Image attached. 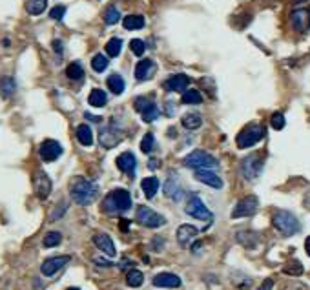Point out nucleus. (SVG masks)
<instances>
[{
  "label": "nucleus",
  "mask_w": 310,
  "mask_h": 290,
  "mask_svg": "<svg viewBox=\"0 0 310 290\" xmlns=\"http://www.w3.org/2000/svg\"><path fill=\"white\" fill-rule=\"evenodd\" d=\"M97 194H99V188H97L95 183H91V181L84 179V177H75V179L70 183L71 199L80 206L91 205V203L95 201Z\"/></svg>",
  "instance_id": "1"
},
{
  "label": "nucleus",
  "mask_w": 310,
  "mask_h": 290,
  "mask_svg": "<svg viewBox=\"0 0 310 290\" xmlns=\"http://www.w3.org/2000/svg\"><path fill=\"white\" fill-rule=\"evenodd\" d=\"M131 208V197L130 194L122 188L110 192L102 201V212L106 214H120V212H128Z\"/></svg>",
  "instance_id": "2"
},
{
  "label": "nucleus",
  "mask_w": 310,
  "mask_h": 290,
  "mask_svg": "<svg viewBox=\"0 0 310 290\" xmlns=\"http://www.w3.org/2000/svg\"><path fill=\"white\" fill-rule=\"evenodd\" d=\"M272 225L285 237H290V235L297 234L301 230L299 219L288 210H275L274 215H272Z\"/></svg>",
  "instance_id": "3"
},
{
  "label": "nucleus",
  "mask_w": 310,
  "mask_h": 290,
  "mask_svg": "<svg viewBox=\"0 0 310 290\" xmlns=\"http://www.w3.org/2000/svg\"><path fill=\"white\" fill-rule=\"evenodd\" d=\"M185 166L192 168V170H215L219 168V161L215 159L214 155L206 154L203 150H194L185 157Z\"/></svg>",
  "instance_id": "4"
},
{
  "label": "nucleus",
  "mask_w": 310,
  "mask_h": 290,
  "mask_svg": "<svg viewBox=\"0 0 310 290\" xmlns=\"http://www.w3.org/2000/svg\"><path fill=\"white\" fill-rule=\"evenodd\" d=\"M263 137H265V128L261 124H250L239 131V135H237L235 142H237L239 148H252V146H255L259 140H263Z\"/></svg>",
  "instance_id": "5"
},
{
  "label": "nucleus",
  "mask_w": 310,
  "mask_h": 290,
  "mask_svg": "<svg viewBox=\"0 0 310 290\" xmlns=\"http://www.w3.org/2000/svg\"><path fill=\"white\" fill-rule=\"evenodd\" d=\"M263 172V159L259 155H248L245 159L241 161V174L246 181H255Z\"/></svg>",
  "instance_id": "6"
},
{
  "label": "nucleus",
  "mask_w": 310,
  "mask_h": 290,
  "mask_svg": "<svg viewBox=\"0 0 310 290\" xmlns=\"http://www.w3.org/2000/svg\"><path fill=\"white\" fill-rule=\"evenodd\" d=\"M185 210H186V214L190 215V217H194V219H201V221L214 219V214L206 208V205L201 201L199 195H192L190 199H188V203H186Z\"/></svg>",
  "instance_id": "7"
},
{
  "label": "nucleus",
  "mask_w": 310,
  "mask_h": 290,
  "mask_svg": "<svg viewBox=\"0 0 310 290\" xmlns=\"http://www.w3.org/2000/svg\"><path fill=\"white\" fill-rule=\"evenodd\" d=\"M259 208V199L255 195H246L234 206L232 210V219H241V217H250Z\"/></svg>",
  "instance_id": "8"
},
{
  "label": "nucleus",
  "mask_w": 310,
  "mask_h": 290,
  "mask_svg": "<svg viewBox=\"0 0 310 290\" xmlns=\"http://www.w3.org/2000/svg\"><path fill=\"white\" fill-rule=\"evenodd\" d=\"M137 221L146 228H161L165 225L166 219L161 214H157L155 210L148 208V206H139L137 208Z\"/></svg>",
  "instance_id": "9"
},
{
  "label": "nucleus",
  "mask_w": 310,
  "mask_h": 290,
  "mask_svg": "<svg viewBox=\"0 0 310 290\" xmlns=\"http://www.w3.org/2000/svg\"><path fill=\"white\" fill-rule=\"evenodd\" d=\"M288 20L295 33H306L310 30V8H295Z\"/></svg>",
  "instance_id": "10"
},
{
  "label": "nucleus",
  "mask_w": 310,
  "mask_h": 290,
  "mask_svg": "<svg viewBox=\"0 0 310 290\" xmlns=\"http://www.w3.org/2000/svg\"><path fill=\"white\" fill-rule=\"evenodd\" d=\"M120 140H122V131H120L113 122L104 126V128L99 131V142L102 148H115Z\"/></svg>",
  "instance_id": "11"
},
{
  "label": "nucleus",
  "mask_w": 310,
  "mask_h": 290,
  "mask_svg": "<svg viewBox=\"0 0 310 290\" xmlns=\"http://www.w3.org/2000/svg\"><path fill=\"white\" fill-rule=\"evenodd\" d=\"M51 188H53V185H51V179L48 177V174L42 170L35 172V175H33V190H35L37 197L39 199H48V195L51 194Z\"/></svg>",
  "instance_id": "12"
},
{
  "label": "nucleus",
  "mask_w": 310,
  "mask_h": 290,
  "mask_svg": "<svg viewBox=\"0 0 310 290\" xmlns=\"http://www.w3.org/2000/svg\"><path fill=\"white\" fill-rule=\"evenodd\" d=\"M39 154H40V159L44 161V163H53L57 161L62 155V146L60 142L53 139H46L39 148Z\"/></svg>",
  "instance_id": "13"
},
{
  "label": "nucleus",
  "mask_w": 310,
  "mask_h": 290,
  "mask_svg": "<svg viewBox=\"0 0 310 290\" xmlns=\"http://www.w3.org/2000/svg\"><path fill=\"white\" fill-rule=\"evenodd\" d=\"M68 263H70V255H55V257H50V259H46L42 263L40 272L46 277H51V275H55L59 270H62Z\"/></svg>",
  "instance_id": "14"
},
{
  "label": "nucleus",
  "mask_w": 310,
  "mask_h": 290,
  "mask_svg": "<svg viewBox=\"0 0 310 290\" xmlns=\"http://www.w3.org/2000/svg\"><path fill=\"white\" fill-rule=\"evenodd\" d=\"M165 195L170 197L172 201H181L183 199V188H181V183L177 179V174L175 172H170V177L166 179L165 183Z\"/></svg>",
  "instance_id": "15"
},
{
  "label": "nucleus",
  "mask_w": 310,
  "mask_h": 290,
  "mask_svg": "<svg viewBox=\"0 0 310 290\" xmlns=\"http://www.w3.org/2000/svg\"><path fill=\"white\" fill-rule=\"evenodd\" d=\"M155 71H157V64H155L151 59H144V60H140L139 64L135 66L133 75H135V80L144 82V80H148L151 75H153Z\"/></svg>",
  "instance_id": "16"
},
{
  "label": "nucleus",
  "mask_w": 310,
  "mask_h": 290,
  "mask_svg": "<svg viewBox=\"0 0 310 290\" xmlns=\"http://www.w3.org/2000/svg\"><path fill=\"white\" fill-rule=\"evenodd\" d=\"M188 86H190V77L179 73V75H172L170 79H166L163 88L166 91H186Z\"/></svg>",
  "instance_id": "17"
},
{
  "label": "nucleus",
  "mask_w": 310,
  "mask_h": 290,
  "mask_svg": "<svg viewBox=\"0 0 310 290\" xmlns=\"http://www.w3.org/2000/svg\"><path fill=\"white\" fill-rule=\"evenodd\" d=\"M135 166H137L135 155L131 154V152H124V154H120L117 157V168L122 174H128L130 177H133L135 175Z\"/></svg>",
  "instance_id": "18"
},
{
  "label": "nucleus",
  "mask_w": 310,
  "mask_h": 290,
  "mask_svg": "<svg viewBox=\"0 0 310 290\" xmlns=\"http://www.w3.org/2000/svg\"><path fill=\"white\" fill-rule=\"evenodd\" d=\"M153 285L159 288H179L181 277L172 274V272H161L153 277Z\"/></svg>",
  "instance_id": "19"
},
{
  "label": "nucleus",
  "mask_w": 310,
  "mask_h": 290,
  "mask_svg": "<svg viewBox=\"0 0 310 290\" xmlns=\"http://www.w3.org/2000/svg\"><path fill=\"white\" fill-rule=\"evenodd\" d=\"M93 243H95L97 248H99L100 252H104L108 257H115V254H117L115 245H113V241H111V237L108 234H102V232L95 234L93 235Z\"/></svg>",
  "instance_id": "20"
},
{
  "label": "nucleus",
  "mask_w": 310,
  "mask_h": 290,
  "mask_svg": "<svg viewBox=\"0 0 310 290\" xmlns=\"http://www.w3.org/2000/svg\"><path fill=\"white\" fill-rule=\"evenodd\" d=\"M195 179L203 183V185L210 186V188H223V179H221L219 175L214 174L212 170H195Z\"/></svg>",
  "instance_id": "21"
},
{
  "label": "nucleus",
  "mask_w": 310,
  "mask_h": 290,
  "mask_svg": "<svg viewBox=\"0 0 310 290\" xmlns=\"http://www.w3.org/2000/svg\"><path fill=\"white\" fill-rule=\"evenodd\" d=\"M199 234V230L192 225H181L177 228V241H179L181 246H188L192 239H195V235Z\"/></svg>",
  "instance_id": "22"
},
{
  "label": "nucleus",
  "mask_w": 310,
  "mask_h": 290,
  "mask_svg": "<svg viewBox=\"0 0 310 290\" xmlns=\"http://www.w3.org/2000/svg\"><path fill=\"white\" fill-rule=\"evenodd\" d=\"M17 91V82L13 77L6 75L0 79V95H2V99H11V97L15 95Z\"/></svg>",
  "instance_id": "23"
},
{
  "label": "nucleus",
  "mask_w": 310,
  "mask_h": 290,
  "mask_svg": "<svg viewBox=\"0 0 310 290\" xmlns=\"http://www.w3.org/2000/svg\"><path fill=\"white\" fill-rule=\"evenodd\" d=\"M77 140H79L82 146H91L93 144V131L88 124H80L77 126Z\"/></svg>",
  "instance_id": "24"
},
{
  "label": "nucleus",
  "mask_w": 310,
  "mask_h": 290,
  "mask_svg": "<svg viewBox=\"0 0 310 290\" xmlns=\"http://www.w3.org/2000/svg\"><path fill=\"white\" fill-rule=\"evenodd\" d=\"M140 188H142V192H144V195L148 199H153L157 190H159V179L157 177H146L140 183Z\"/></svg>",
  "instance_id": "25"
},
{
  "label": "nucleus",
  "mask_w": 310,
  "mask_h": 290,
  "mask_svg": "<svg viewBox=\"0 0 310 290\" xmlns=\"http://www.w3.org/2000/svg\"><path fill=\"white\" fill-rule=\"evenodd\" d=\"M48 8V0H26V11L33 17L42 15Z\"/></svg>",
  "instance_id": "26"
},
{
  "label": "nucleus",
  "mask_w": 310,
  "mask_h": 290,
  "mask_svg": "<svg viewBox=\"0 0 310 290\" xmlns=\"http://www.w3.org/2000/svg\"><path fill=\"white\" fill-rule=\"evenodd\" d=\"M122 26H124V30H128V31L142 30V28H144V17L142 15H128L122 19Z\"/></svg>",
  "instance_id": "27"
},
{
  "label": "nucleus",
  "mask_w": 310,
  "mask_h": 290,
  "mask_svg": "<svg viewBox=\"0 0 310 290\" xmlns=\"http://www.w3.org/2000/svg\"><path fill=\"white\" fill-rule=\"evenodd\" d=\"M106 84H108V88H110L111 93H115V95H120L122 91H124L126 84H124V79L120 75H117V73H113V75H110L108 79H106Z\"/></svg>",
  "instance_id": "28"
},
{
  "label": "nucleus",
  "mask_w": 310,
  "mask_h": 290,
  "mask_svg": "<svg viewBox=\"0 0 310 290\" xmlns=\"http://www.w3.org/2000/svg\"><path fill=\"white\" fill-rule=\"evenodd\" d=\"M106 100H108L106 91L99 90V88L91 90L90 97H88V102H90V106H93V108H102V106L106 104Z\"/></svg>",
  "instance_id": "29"
},
{
  "label": "nucleus",
  "mask_w": 310,
  "mask_h": 290,
  "mask_svg": "<svg viewBox=\"0 0 310 290\" xmlns=\"http://www.w3.org/2000/svg\"><path fill=\"white\" fill-rule=\"evenodd\" d=\"M181 122H183V126H185L186 130H197V128H201V124H203V117H201L199 113H186V115L181 119Z\"/></svg>",
  "instance_id": "30"
},
{
  "label": "nucleus",
  "mask_w": 310,
  "mask_h": 290,
  "mask_svg": "<svg viewBox=\"0 0 310 290\" xmlns=\"http://www.w3.org/2000/svg\"><path fill=\"white\" fill-rule=\"evenodd\" d=\"M142 283H144V275H142L140 270H137V268H133V270H130L126 274V285L131 286V288H139Z\"/></svg>",
  "instance_id": "31"
},
{
  "label": "nucleus",
  "mask_w": 310,
  "mask_h": 290,
  "mask_svg": "<svg viewBox=\"0 0 310 290\" xmlns=\"http://www.w3.org/2000/svg\"><path fill=\"white\" fill-rule=\"evenodd\" d=\"M66 77L71 80H82L84 79V68L80 66V62H71L66 68Z\"/></svg>",
  "instance_id": "32"
},
{
  "label": "nucleus",
  "mask_w": 310,
  "mask_h": 290,
  "mask_svg": "<svg viewBox=\"0 0 310 290\" xmlns=\"http://www.w3.org/2000/svg\"><path fill=\"white\" fill-rule=\"evenodd\" d=\"M181 102L183 104H201L203 102V95L197 90H186L183 93V97H181Z\"/></svg>",
  "instance_id": "33"
},
{
  "label": "nucleus",
  "mask_w": 310,
  "mask_h": 290,
  "mask_svg": "<svg viewBox=\"0 0 310 290\" xmlns=\"http://www.w3.org/2000/svg\"><path fill=\"white\" fill-rule=\"evenodd\" d=\"M106 53H108V57H119L120 50H122V40L119 39V37H113V39L108 40V44H106Z\"/></svg>",
  "instance_id": "34"
},
{
  "label": "nucleus",
  "mask_w": 310,
  "mask_h": 290,
  "mask_svg": "<svg viewBox=\"0 0 310 290\" xmlns=\"http://www.w3.org/2000/svg\"><path fill=\"white\" fill-rule=\"evenodd\" d=\"M91 68H93V71H97V73H102V71L108 68V57L102 55V53L95 55L91 59Z\"/></svg>",
  "instance_id": "35"
},
{
  "label": "nucleus",
  "mask_w": 310,
  "mask_h": 290,
  "mask_svg": "<svg viewBox=\"0 0 310 290\" xmlns=\"http://www.w3.org/2000/svg\"><path fill=\"white\" fill-rule=\"evenodd\" d=\"M60 241H62V235H60V232H48L42 243H44L46 248H53V246L60 245Z\"/></svg>",
  "instance_id": "36"
},
{
  "label": "nucleus",
  "mask_w": 310,
  "mask_h": 290,
  "mask_svg": "<svg viewBox=\"0 0 310 290\" xmlns=\"http://www.w3.org/2000/svg\"><path fill=\"white\" fill-rule=\"evenodd\" d=\"M140 115H142V120H144V122H153V120L159 119L161 111H159V108H157V106H155V102H153V104H151L150 108H146V110L142 111Z\"/></svg>",
  "instance_id": "37"
},
{
  "label": "nucleus",
  "mask_w": 310,
  "mask_h": 290,
  "mask_svg": "<svg viewBox=\"0 0 310 290\" xmlns=\"http://www.w3.org/2000/svg\"><path fill=\"white\" fill-rule=\"evenodd\" d=\"M119 20H120V13H119V10H117V8H113V6H111V8H108V10H106V13H104V22H106V24L113 26V24H117Z\"/></svg>",
  "instance_id": "38"
},
{
  "label": "nucleus",
  "mask_w": 310,
  "mask_h": 290,
  "mask_svg": "<svg viewBox=\"0 0 310 290\" xmlns=\"http://www.w3.org/2000/svg\"><path fill=\"white\" fill-rule=\"evenodd\" d=\"M130 50L133 55L137 57H142L144 55V51H146V44H144V40H140V39H133L130 42Z\"/></svg>",
  "instance_id": "39"
},
{
  "label": "nucleus",
  "mask_w": 310,
  "mask_h": 290,
  "mask_svg": "<svg viewBox=\"0 0 310 290\" xmlns=\"http://www.w3.org/2000/svg\"><path fill=\"white\" fill-rule=\"evenodd\" d=\"M151 104H153V100H151L150 97H137V99L133 100V108H135V111H139V113H142V111H144L146 108H150Z\"/></svg>",
  "instance_id": "40"
},
{
  "label": "nucleus",
  "mask_w": 310,
  "mask_h": 290,
  "mask_svg": "<svg viewBox=\"0 0 310 290\" xmlns=\"http://www.w3.org/2000/svg\"><path fill=\"white\" fill-rule=\"evenodd\" d=\"M153 144H155V139L151 133H146L144 137H142V140H140V152L142 154H150L151 150H153Z\"/></svg>",
  "instance_id": "41"
},
{
  "label": "nucleus",
  "mask_w": 310,
  "mask_h": 290,
  "mask_svg": "<svg viewBox=\"0 0 310 290\" xmlns=\"http://www.w3.org/2000/svg\"><path fill=\"white\" fill-rule=\"evenodd\" d=\"M285 274H290V275H301L303 274V265H301L299 261H290L288 265L283 268Z\"/></svg>",
  "instance_id": "42"
},
{
  "label": "nucleus",
  "mask_w": 310,
  "mask_h": 290,
  "mask_svg": "<svg viewBox=\"0 0 310 290\" xmlns=\"http://www.w3.org/2000/svg\"><path fill=\"white\" fill-rule=\"evenodd\" d=\"M270 124H272V128L274 130H283L285 128V115L283 113H279V111H275V113H272V117H270Z\"/></svg>",
  "instance_id": "43"
},
{
  "label": "nucleus",
  "mask_w": 310,
  "mask_h": 290,
  "mask_svg": "<svg viewBox=\"0 0 310 290\" xmlns=\"http://www.w3.org/2000/svg\"><path fill=\"white\" fill-rule=\"evenodd\" d=\"M64 15H66L64 6H55L53 10H50V19H53V20H62Z\"/></svg>",
  "instance_id": "44"
},
{
  "label": "nucleus",
  "mask_w": 310,
  "mask_h": 290,
  "mask_svg": "<svg viewBox=\"0 0 310 290\" xmlns=\"http://www.w3.org/2000/svg\"><path fill=\"white\" fill-rule=\"evenodd\" d=\"M272 286H274V281H272V279H265L263 283H261V286L257 290H272Z\"/></svg>",
  "instance_id": "45"
},
{
  "label": "nucleus",
  "mask_w": 310,
  "mask_h": 290,
  "mask_svg": "<svg viewBox=\"0 0 310 290\" xmlns=\"http://www.w3.org/2000/svg\"><path fill=\"white\" fill-rule=\"evenodd\" d=\"M53 50H55V53L62 55V42L60 40H53Z\"/></svg>",
  "instance_id": "46"
},
{
  "label": "nucleus",
  "mask_w": 310,
  "mask_h": 290,
  "mask_svg": "<svg viewBox=\"0 0 310 290\" xmlns=\"http://www.w3.org/2000/svg\"><path fill=\"white\" fill-rule=\"evenodd\" d=\"M97 263V265H100V266H111V263L110 261H106V259H100V257H95V259H93Z\"/></svg>",
  "instance_id": "47"
},
{
  "label": "nucleus",
  "mask_w": 310,
  "mask_h": 290,
  "mask_svg": "<svg viewBox=\"0 0 310 290\" xmlns=\"http://www.w3.org/2000/svg\"><path fill=\"white\" fill-rule=\"evenodd\" d=\"M128 223H130V221H128V219H122V221H120V225H119V226H120V230H124V232L128 230Z\"/></svg>",
  "instance_id": "48"
},
{
  "label": "nucleus",
  "mask_w": 310,
  "mask_h": 290,
  "mask_svg": "<svg viewBox=\"0 0 310 290\" xmlns=\"http://www.w3.org/2000/svg\"><path fill=\"white\" fill-rule=\"evenodd\" d=\"M157 166H159V161H157V159H153V161H150V163H148V168H150V170H151V168L155 170Z\"/></svg>",
  "instance_id": "49"
},
{
  "label": "nucleus",
  "mask_w": 310,
  "mask_h": 290,
  "mask_svg": "<svg viewBox=\"0 0 310 290\" xmlns=\"http://www.w3.org/2000/svg\"><path fill=\"white\" fill-rule=\"evenodd\" d=\"M305 250H306V254L310 255V235L305 239Z\"/></svg>",
  "instance_id": "50"
},
{
  "label": "nucleus",
  "mask_w": 310,
  "mask_h": 290,
  "mask_svg": "<svg viewBox=\"0 0 310 290\" xmlns=\"http://www.w3.org/2000/svg\"><path fill=\"white\" fill-rule=\"evenodd\" d=\"M305 206H306V208H308V210H310V192L305 195Z\"/></svg>",
  "instance_id": "51"
},
{
  "label": "nucleus",
  "mask_w": 310,
  "mask_h": 290,
  "mask_svg": "<svg viewBox=\"0 0 310 290\" xmlns=\"http://www.w3.org/2000/svg\"><path fill=\"white\" fill-rule=\"evenodd\" d=\"M68 290H80V288H77V286H71V288H68Z\"/></svg>",
  "instance_id": "52"
}]
</instances>
